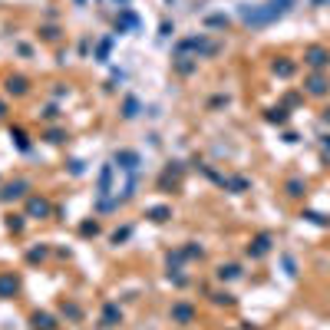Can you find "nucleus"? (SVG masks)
I'll list each match as a JSON object with an SVG mask.
<instances>
[{"mask_svg":"<svg viewBox=\"0 0 330 330\" xmlns=\"http://www.w3.org/2000/svg\"><path fill=\"white\" fill-rule=\"evenodd\" d=\"M323 56H327V53H320V50H314V53H310V63H314V66H320V63H323Z\"/></svg>","mask_w":330,"mask_h":330,"instance_id":"obj_2","label":"nucleus"},{"mask_svg":"<svg viewBox=\"0 0 330 330\" xmlns=\"http://www.w3.org/2000/svg\"><path fill=\"white\" fill-rule=\"evenodd\" d=\"M291 4H294V0H268V4H261V7H251V10L244 7L241 10V20L251 23V27H264V23H271V20H278V17H284Z\"/></svg>","mask_w":330,"mask_h":330,"instance_id":"obj_1","label":"nucleus"}]
</instances>
